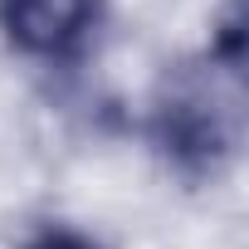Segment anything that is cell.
Masks as SVG:
<instances>
[{
    "label": "cell",
    "instance_id": "cell-1",
    "mask_svg": "<svg viewBox=\"0 0 249 249\" xmlns=\"http://www.w3.org/2000/svg\"><path fill=\"white\" fill-rule=\"evenodd\" d=\"M103 15V0H0V30L30 59H73Z\"/></svg>",
    "mask_w": 249,
    "mask_h": 249
},
{
    "label": "cell",
    "instance_id": "cell-2",
    "mask_svg": "<svg viewBox=\"0 0 249 249\" xmlns=\"http://www.w3.org/2000/svg\"><path fill=\"white\" fill-rule=\"evenodd\" d=\"M25 249H98V244L83 239V234H73V230H44V234H35Z\"/></svg>",
    "mask_w": 249,
    "mask_h": 249
}]
</instances>
